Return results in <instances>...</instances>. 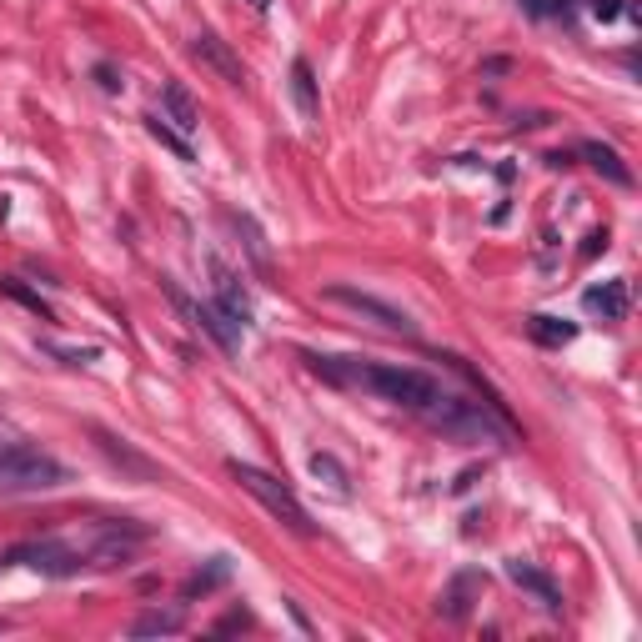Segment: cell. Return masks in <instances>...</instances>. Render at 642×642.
I'll list each match as a JSON object with an SVG mask.
<instances>
[{"instance_id":"1","label":"cell","mask_w":642,"mask_h":642,"mask_svg":"<svg viewBox=\"0 0 642 642\" xmlns=\"http://www.w3.org/2000/svg\"><path fill=\"white\" fill-rule=\"evenodd\" d=\"M306 367L316 377H327L332 387H357V392H372V397L407 407V412H422L442 392L417 367H392V362H367V357H306Z\"/></svg>"},{"instance_id":"2","label":"cell","mask_w":642,"mask_h":642,"mask_svg":"<svg viewBox=\"0 0 642 642\" xmlns=\"http://www.w3.org/2000/svg\"><path fill=\"white\" fill-rule=\"evenodd\" d=\"M422 417L437 427V432H447V437H457V442H497V447H507V427L492 417V402L482 407V402H467V397H447V392H437L427 407H422Z\"/></svg>"},{"instance_id":"3","label":"cell","mask_w":642,"mask_h":642,"mask_svg":"<svg viewBox=\"0 0 642 642\" xmlns=\"http://www.w3.org/2000/svg\"><path fill=\"white\" fill-rule=\"evenodd\" d=\"M226 472H231V482H236L241 492H251L281 527H291L296 537H311V532H316L311 517H306V507L296 502V492H291L286 482H276L271 472H261V467H251V462H226Z\"/></svg>"},{"instance_id":"4","label":"cell","mask_w":642,"mask_h":642,"mask_svg":"<svg viewBox=\"0 0 642 642\" xmlns=\"http://www.w3.org/2000/svg\"><path fill=\"white\" fill-rule=\"evenodd\" d=\"M321 301H327V306H342V311H352V316H362V321H372V327H382V332L417 337L412 311H402V306H392V301H382V296H372V291H357V286L332 281V286H321Z\"/></svg>"},{"instance_id":"5","label":"cell","mask_w":642,"mask_h":642,"mask_svg":"<svg viewBox=\"0 0 642 642\" xmlns=\"http://www.w3.org/2000/svg\"><path fill=\"white\" fill-rule=\"evenodd\" d=\"M66 467L36 447H6L0 452V492H41V487H61Z\"/></svg>"},{"instance_id":"6","label":"cell","mask_w":642,"mask_h":642,"mask_svg":"<svg viewBox=\"0 0 642 642\" xmlns=\"http://www.w3.org/2000/svg\"><path fill=\"white\" fill-rule=\"evenodd\" d=\"M161 286H166L171 306H176V311H181V316L191 321L196 332H206V337H211V342H216L221 352H236V347H241V327H231V321H226V316H221L216 306H201V301H191V296H186V291H181L176 281H161Z\"/></svg>"},{"instance_id":"7","label":"cell","mask_w":642,"mask_h":642,"mask_svg":"<svg viewBox=\"0 0 642 642\" xmlns=\"http://www.w3.org/2000/svg\"><path fill=\"white\" fill-rule=\"evenodd\" d=\"M191 56L201 61V66H211L226 86H246V66L236 61V51L216 36V31H196V41H191Z\"/></svg>"},{"instance_id":"8","label":"cell","mask_w":642,"mask_h":642,"mask_svg":"<svg viewBox=\"0 0 642 642\" xmlns=\"http://www.w3.org/2000/svg\"><path fill=\"white\" fill-rule=\"evenodd\" d=\"M211 276H216V311L231 321V327H246V321H251V296L236 281V271L226 261H211Z\"/></svg>"},{"instance_id":"9","label":"cell","mask_w":642,"mask_h":642,"mask_svg":"<svg viewBox=\"0 0 642 642\" xmlns=\"http://www.w3.org/2000/svg\"><path fill=\"white\" fill-rule=\"evenodd\" d=\"M507 577H512L527 597H537V607H542V612H562V587H557L542 567H532V562L512 557V562H507Z\"/></svg>"},{"instance_id":"10","label":"cell","mask_w":642,"mask_h":642,"mask_svg":"<svg viewBox=\"0 0 642 642\" xmlns=\"http://www.w3.org/2000/svg\"><path fill=\"white\" fill-rule=\"evenodd\" d=\"M91 437H96V447H101V452H106V457H111L121 472H131V477H141V482H156V477H161V467H156L151 457H141L136 447H126L116 432H106V427H91Z\"/></svg>"},{"instance_id":"11","label":"cell","mask_w":642,"mask_h":642,"mask_svg":"<svg viewBox=\"0 0 642 642\" xmlns=\"http://www.w3.org/2000/svg\"><path fill=\"white\" fill-rule=\"evenodd\" d=\"M161 106H166V121H171L181 136L201 126V111H196V101H191V91H186L181 81H166V91H161Z\"/></svg>"},{"instance_id":"12","label":"cell","mask_w":642,"mask_h":642,"mask_svg":"<svg viewBox=\"0 0 642 642\" xmlns=\"http://www.w3.org/2000/svg\"><path fill=\"white\" fill-rule=\"evenodd\" d=\"M582 306H587V311H597L602 321H622V316H627V286H622V281L587 286V291H582Z\"/></svg>"},{"instance_id":"13","label":"cell","mask_w":642,"mask_h":642,"mask_svg":"<svg viewBox=\"0 0 642 642\" xmlns=\"http://www.w3.org/2000/svg\"><path fill=\"white\" fill-rule=\"evenodd\" d=\"M291 101H296L301 121H321V96H316L311 61H291Z\"/></svg>"},{"instance_id":"14","label":"cell","mask_w":642,"mask_h":642,"mask_svg":"<svg viewBox=\"0 0 642 642\" xmlns=\"http://www.w3.org/2000/svg\"><path fill=\"white\" fill-rule=\"evenodd\" d=\"M582 161H587L597 176H607L612 186H632V171L622 166V156H617L612 146H602V141H582Z\"/></svg>"},{"instance_id":"15","label":"cell","mask_w":642,"mask_h":642,"mask_svg":"<svg viewBox=\"0 0 642 642\" xmlns=\"http://www.w3.org/2000/svg\"><path fill=\"white\" fill-rule=\"evenodd\" d=\"M226 577H231V557H211L206 567H196V572L186 577L181 597H186V602H196V597H211V592H216Z\"/></svg>"},{"instance_id":"16","label":"cell","mask_w":642,"mask_h":642,"mask_svg":"<svg viewBox=\"0 0 642 642\" xmlns=\"http://www.w3.org/2000/svg\"><path fill=\"white\" fill-rule=\"evenodd\" d=\"M472 592H482V572H462V577H452V587L442 592L437 612H442V617H467V607H472Z\"/></svg>"},{"instance_id":"17","label":"cell","mask_w":642,"mask_h":642,"mask_svg":"<svg viewBox=\"0 0 642 642\" xmlns=\"http://www.w3.org/2000/svg\"><path fill=\"white\" fill-rule=\"evenodd\" d=\"M306 467H311V477H316V482H327L337 497H347V492H352V477H347V467H342L332 452H311V462H306Z\"/></svg>"},{"instance_id":"18","label":"cell","mask_w":642,"mask_h":642,"mask_svg":"<svg viewBox=\"0 0 642 642\" xmlns=\"http://www.w3.org/2000/svg\"><path fill=\"white\" fill-rule=\"evenodd\" d=\"M527 332H532V342H542V347H567V342L577 337L572 321H557V316H527Z\"/></svg>"},{"instance_id":"19","label":"cell","mask_w":642,"mask_h":642,"mask_svg":"<svg viewBox=\"0 0 642 642\" xmlns=\"http://www.w3.org/2000/svg\"><path fill=\"white\" fill-rule=\"evenodd\" d=\"M0 296H11V301H21V306H26V311H36L41 321H56L51 301H46L41 291H31L26 281H16V276H0Z\"/></svg>"},{"instance_id":"20","label":"cell","mask_w":642,"mask_h":642,"mask_svg":"<svg viewBox=\"0 0 642 642\" xmlns=\"http://www.w3.org/2000/svg\"><path fill=\"white\" fill-rule=\"evenodd\" d=\"M186 627V617L181 612H141L136 622H131V637H166V632H181Z\"/></svg>"},{"instance_id":"21","label":"cell","mask_w":642,"mask_h":642,"mask_svg":"<svg viewBox=\"0 0 642 642\" xmlns=\"http://www.w3.org/2000/svg\"><path fill=\"white\" fill-rule=\"evenodd\" d=\"M146 131H151V136H156V141H161V146H166L176 161H196V151L186 146V136H181L176 126H166V116H146Z\"/></svg>"},{"instance_id":"22","label":"cell","mask_w":642,"mask_h":642,"mask_svg":"<svg viewBox=\"0 0 642 642\" xmlns=\"http://www.w3.org/2000/svg\"><path fill=\"white\" fill-rule=\"evenodd\" d=\"M522 11L537 16V21H547V16H562L567 11V0H522Z\"/></svg>"},{"instance_id":"23","label":"cell","mask_w":642,"mask_h":642,"mask_svg":"<svg viewBox=\"0 0 642 642\" xmlns=\"http://www.w3.org/2000/svg\"><path fill=\"white\" fill-rule=\"evenodd\" d=\"M46 352H51V357H61V362H71V367H81V362H91V357H96V347H81V352H76V347H56V342H46Z\"/></svg>"},{"instance_id":"24","label":"cell","mask_w":642,"mask_h":642,"mask_svg":"<svg viewBox=\"0 0 642 642\" xmlns=\"http://www.w3.org/2000/svg\"><path fill=\"white\" fill-rule=\"evenodd\" d=\"M246 627H251V612H226L216 622V632H246Z\"/></svg>"},{"instance_id":"25","label":"cell","mask_w":642,"mask_h":642,"mask_svg":"<svg viewBox=\"0 0 642 642\" xmlns=\"http://www.w3.org/2000/svg\"><path fill=\"white\" fill-rule=\"evenodd\" d=\"M96 81H101V91H121V76H116V66H96Z\"/></svg>"},{"instance_id":"26","label":"cell","mask_w":642,"mask_h":642,"mask_svg":"<svg viewBox=\"0 0 642 642\" xmlns=\"http://www.w3.org/2000/svg\"><path fill=\"white\" fill-rule=\"evenodd\" d=\"M602 246H607V231H592V236H587V246H582V256H597Z\"/></svg>"},{"instance_id":"27","label":"cell","mask_w":642,"mask_h":642,"mask_svg":"<svg viewBox=\"0 0 642 642\" xmlns=\"http://www.w3.org/2000/svg\"><path fill=\"white\" fill-rule=\"evenodd\" d=\"M246 6H251V11H266V6H271V0H246Z\"/></svg>"}]
</instances>
